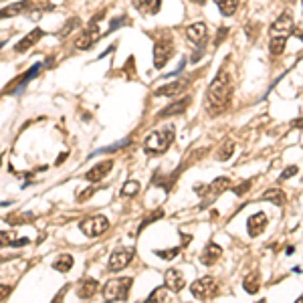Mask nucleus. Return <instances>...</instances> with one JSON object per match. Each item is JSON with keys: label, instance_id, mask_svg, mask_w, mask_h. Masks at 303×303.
Instances as JSON below:
<instances>
[{"label": "nucleus", "instance_id": "8", "mask_svg": "<svg viewBox=\"0 0 303 303\" xmlns=\"http://www.w3.org/2000/svg\"><path fill=\"white\" fill-rule=\"evenodd\" d=\"M174 53V45L170 41H156L154 45V67L164 69L168 65L170 57Z\"/></svg>", "mask_w": 303, "mask_h": 303}, {"label": "nucleus", "instance_id": "48", "mask_svg": "<svg viewBox=\"0 0 303 303\" xmlns=\"http://www.w3.org/2000/svg\"><path fill=\"white\" fill-rule=\"evenodd\" d=\"M192 2H194V4H204L206 0H192Z\"/></svg>", "mask_w": 303, "mask_h": 303}, {"label": "nucleus", "instance_id": "32", "mask_svg": "<svg viewBox=\"0 0 303 303\" xmlns=\"http://www.w3.org/2000/svg\"><path fill=\"white\" fill-rule=\"evenodd\" d=\"M233 152H235V142L233 139H229L220 150H218V160H223V162H227L231 156H233Z\"/></svg>", "mask_w": 303, "mask_h": 303}, {"label": "nucleus", "instance_id": "7", "mask_svg": "<svg viewBox=\"0 0 303 303\" xmlns=\"http://www.w3.org/2000/svg\"><path fill=\"white\" fill-rule=\"evenodd\" d=\"M99 25H95V23H89L87 25V29H83L81 34L77 36V41H75V47L79 49V51H87V49H91L93 47V43L99 38Z\"/></svg>", "mask_w": 303, "mask_h": 303}, {"label": "nucleus", "instance_id": "30", "mask_svg": "<svg viewBox=\"0 0 303 303\" xmlns=\"http://www.w3.org/2000/svg\"><path fill=\"white\" fill-rule=\"evenodd\" d=\"M81 27V18L79 16H71L67 23H65V27L59 31V38H67L69 34L73 33V31H77Z\"/></svg>", "mask_w": 303, "mask_h": 303}, {"label": "nucleus", "instance_id": "38", "mask_svg": "<svg viewBox=\"0 0 303 303\" xmlns=\"http://www.w3.org/2000/svg\"><path fill=\"white\" fill-rule=\"evenodd\" d=\"M130 144V139H122L119 144H113V146H107V148H103L99 150L101 154H111V152H115V150H119V148H124V146H128Z\"/></svg>", "mask_w": 303, "mask_h": 303}, {"label": "nucleus", "instance_id": "3", "mask_svg": "<svg viewBox=\"0 0 303 303\" xmlns=\"http://www.w3.org/2000/svg\"><path fill=\"white\" fill-rule=\"evenodd\" d=\"M134 279L132 277H117V279H109L103 285V297L105 301H126L130 295Z\"/></svg>", "mask_w": 303, "mask_h": 303}, {"label": "nucleus", "instance_id": "31", "mask_svg": "<svg viewBox=\"0 0 303 303\" xmlns=\"http://www.w3.org/2000/svg\"><path fill=\"white\" fill-rule=\"evenodd\" d=\"M139 182H135V180H130V182H126L124 184V188H122V196L124 198H132V196H135L137 192H139Z\"/></svg>", "mask_w": 303, "mask_h": 303}, {"label": "nucleus", "instance_id": "42", "mask_svg": "<svg viewBox=\"0 0 303 303\" xmlns=\"http://www.w3.org/2000/svg\"><path fill=\"white\" fill-rule=\"evenodd\" d=\"M229 34V29L225 27V29H218V33H216V38H214V47H218L223 41H225V36Z\"/></svg>", "mask_w": 303, "mask_h": 303}, {"label": "nucleus", "instance_id": "26", "mask_svg": "<svg viewBox=\"0 0 303 303\" xmlns=\"http://www.w3.org/2000/svg\"><path fill=\"white\" fill-rule=\"evenodd\" d=\"M4 220H6L8 225H12V227H16V225H27V223H33L34 214H31V212H14V214H8Z\"/></svg>", "mask_w": 303, "mask_h": 303}, {"label": "nucleus", "instance_id": "43", "mask_svg": "<svg viewBox=\"0 0 303 303\" xmlns=\"http://www.w3.org/2000/svg\"><path fill=\"white\" fill-rule=\"evenodd\" d=\"M95 192H97V188H89L87 192H83V194H79V198H77V200H79V202L87 200V198H89L91 194H95Z\"/></svg>", "mask_w": 303, "mask_h": 303}, {"label": "nucleus", "instance_id": "2", "mask_svg": "<svg viewBox=\"0 0 303 303\" xmlns=\"http://www.w3.org/2000/svg\"><path fill=\"white\" fill-rule=\"evenodd\" d=\"M174 137H176L174 126H164V128L152 132V134L144 139V152L150 154V156L164 154V152H168V148L172 146Z\"/></svg>", "mask_w": 303, "mask_h": 303}, {"label": "nucleus", "instance_id": "46", "mask_svg": "<svg viewBox=\"0 0 303 303\" xmlns=\"http://www.w3.org/2000/svg\"><path fill=\"white\" fill-rule=\"evenodd\" d=\"M65 160H67V154H61V156L57 158V162H55V164H57V166H61V164H63Z\"/></svg>", "mask_w": 303, "mask_h": 303}, {"label": "nucleus", "instance_id": "1", "mask_svg": "<svg viewBox=\"0 0 303 303\" xmlns=\"http://www.w3.org/2000/svg\"><path fill=\"white\" fill-rule=\"evenodd\" d=\"M233 97V79L227 71H218L216 77L210 81L208 91H206V111L210 115L223 113Z\"/></svg>", "mask_w": 303, "mask_h": 303}, {"label": "nucleus", "instance_id": "10", "mask_svg": "<svg viewBox=\"0 0 303 303\" xmlns=\"http://www.w3.org/2000/svg\"><path fill=\"white\" fill-rule=\"evenodd\" d=\"M164 285L168 287L172 293H180L186 287V279L182 275V271L178 269H168L164 275Z\"/></svg>", "mask_w": 303, "mask_h": 303}, {"label": "nucleus", "instance_id": "39", "mask_svg": "<svg viewBox=\"0 0 303 303\" xmlns=\"http://www.w3.org/2000/svg\"><path fill=\"white\" fill-rule=\"evenodd\" d=\"M10 293H12V285H6V283H2V285H0V301H6Z\"/></svg>", "mask_w": 303, "mask_h": 303}, {"label": "nucleus", "instance_id": "19", "mask_svg": "<svg viewBox=\"0 0 303 303\" xmlns=\"http://www.w3.org/2000/svg\"><path fill=\"white\" fill-rule=\"evenodd\" d=\"M220 257H223V247H218L216 243H210V245H206L204 253L200 255V263L206 267H212Z\"/></svg>", "mask_w": 303, "mask_h": 303}, {"label": "nucleus", "instance_id": "37", "mask_svg": "<svg viewBox=\"0 0 303 303\" xmlns=\"http://www.w3.org/2000/svg\"><path fill=\"white\" fill-rule=\"evenodd\" d=\"M126 23H128V16H117V18H113V21L109 23L107 33H113L115 29H119V25H126Z\"/></svg>", "mask_w": 303, "mask_h": 303}, {"label": "nucleus", "instance_id": "20", "mask_svg": "<svg viewBox=\"0 0 303 303\" xmlns=\"http://www.w3.org/2000/svg\"><path fill=\"white\" fill-rule=\"evenodd\" d=\"M43 34H45L43 29H33V31L27 34V36H23V38H21V43H16L14 51H16V53H25V51H29L31 47H34V45L43 38Z\"/></svg>", "mask_w": 303, "mask_h": 303}, {"label": "nucleus", "instance_id": "29", "mask_svg": "<svg viewBox=\"0 0 303 303\" xmlns=\"http://www.w3.org/2000/svg\"><path fill=\"white\" fill-rule=\"evenodd\" d=\"M227 188H231V180L225 176V178H216L212 184H208V192H212L214 196L216 194H220V192H225Z\"/></svg>", "mask_w": 303, "mask_h": 303}, {"label": "nucleus", "instance_id": "5", "mask_svg": "<svg viewBox=\"0 0 303 303\" xmlns=\"http://www.w3.org/2000/svg\"><path fill=\"white\" fill-rule=\"evenodd\" d=\"M79 229H81V233L85 236L93 238V236L103 235L109 229V220L105 216H101V214L99 216H89V218H85V220L79 223Z\"/></svg>", "mask_w": 303, "mask_h": 303}, {"label": "nucleus", "instance_id": "35", "mask_svg": "<svg viewBox=\"0 0 303 303\" xmlns=\"http://www.w3.org/2000/svg\"><path fill=\"white\" fill-rule=\"evenodd\" d=\"M245 33H247V36H249V41H257V36H259V25L249 23V25L245 27Z\"/></svg>", "mask_w": 303, "mask_h": 303}, {"label": "nucleus", "instance_id": "22", "mask_svg": "<svg viewBox=\"0 0 303 303\" xmlns=\"http://www.w3.org/2000/svg\"><path fill=\"white\" fill-rule=\"evenodd\" d=\"M243 287H245V291H247V293L255 295V293L261 289V275H259L257 271H251V273L243 279Z\"/></svg>", "mask_w": 303, "mask_h": 303}, {"label": "nucleus", "instance_id": "34", "mask_svg": "<svg viewBox=\"0 0 303 303\" xmlns=\"http://www.w3.org/2000/svg\"><path fill=\"white\" fill-rule=\"evenodd\" d=\"M166 291H168V287H166V285H164V287L154 289V291H152V295L148 297V301H156V299H160V301H170V297L166 295Z\"/></svg>", "mask_w": 303, "mask_h": 303}, {"label": "nucleus", "instance_id": "25", "mask_svg": "<svg viewBox=\"0 0 303 303\" xmlns=\"http://www.w3.org/2000/svg\"><path fill=\"white\" fill-rule=\"evenodd\" d=\"M214 2H216L223 16H233L238 8V4H240V0H214Z\"/></svg>", "mask_w": 303, "mask_h": 303}, {"label": "nucleus", "instance_id": "12", "mask_svg": "<svg viewBox=\"0 0 303 303\" xmlns=\"http://www.w3.org/2000/svg\"><path fill=\"white\" fill-rule=\"evenodd\" d=\"M33 8V0H21V2H14V4H8L0 10V21L4 18H10V16H18V14H25L27 10Z\"/></svg>", "mask_w": 303, "mask_h": 303}, {"label": "nucleus", "instance_id": "33", "mask_svg": "<svg viewBox=\"0 0 303 303\" xmlns=\"http://www.w3.org/2000/svg\"><path fill=\"white\" fill-rule=\"evenodd\" d=\"M154 253H156V257H160V259H164V261H172V259H176V257L180 255V247L162 249V251H154Z\"/></svg>", "mask_w": 303, "mask_h": 303}, {"label": "nucleus", "instance_id": "16", "mask_svg": "<svg viewBox=\"0 0 303 303\" xmlns=\"http://www.w3.org/2000/svg\"><path fill=\"white\" fill-rule=\"evenodd\" d=\"M186 87H188V79H176V81H172L170 85H164V87L156 89L154 93H156L158 97H174V95L182 93Z\"/></svg>", "mask_w": 303, "mask_h": 303}, {"label": "nucleus", "instance_id": "6", "mask_svg": "<svg viewBox=\"0 0 303 303\" xmlns=\"http://www.w3.org/2000/svg\"><path fill=\"white\" fill-rule=\"evenodd\" d=\"M132 259H134V249H115L107 261V269L111 273H119L132 263Z\"/></svg>", "mask_w": 303, "mask_h": 303}, {"label": "nucleus", "instance_id": "28", "mask_svg": "<svg viewBox=\"0 0 303 303\" xmlns=\"http://www.w3.org/2000/svg\"><path fill=\"white\" fill-rule=\"evenodd\" d=\"M53 269L55 271H59V273H69V271L73 269V257L71 255H61L55 263H53Z\"/></svg>", "mask_w": 303, "mask_h": 303}, {"label": "nucleus", "instance_id": "51", "mask_svg": "<svg viewBox=\"0 0 303 303\" xmlns=\"http://www.w3.org/2000/svg\"><path fill=\"white\" fill-rule=\"evenodd\" d=\"M2 47H4V43H0V49H2Z\"/></svg>", "mask_w": 303, "mask_h": 303}, {"label": "nucleus", "instance_id": "27", "mask_svg": "<svg viewBox=\"0 0 303 303\" xmlns=\"http://www.w3.org/2000/svg\"><path fill=\"white\" fill-rule=\"evenodd\" d=\"M285 47H287V36H273L269 41V53L271 55H283V51H285Z\"/></svg>", "mask_w": 303, "mask_h": 303}, {"label": "nucleus", "instance_id": "50", "mask_svg": "<svg viewBox=\"0 0 303 303\" xmlns=\"http://www.w3.org/2000/svg\"><path fill=\"white\" fill-rule=\"evenodd\" d=\"M0 166H2V156H0Z\"/></svg>", "mask_w": 303, "mask_h": 303}, {"label": "nucleus", "instance_id": "45", "mask_svg": "<svg viewBox=\"0 0 303 303\" xmlns=\"http://www.w3.org/2000/svg\"><path fill=\"white\" fill-rule=\"evenodd\" d=\"M194 192H196V194H204V192H208V186H204V184H196Z\"/></svg>", "mask_w": 303, "mask_h": 303}, {"label": "nucleus", "instance_id": "9", "mask_svg": "<svg viewBox=\"0 0 303 303\" xmlns=\"http://www.w3.org/2000/svg\"><path fill=\"white\" fill-rule=\"evenodd\" d=\"M293 29H295L293 18H291V14H287V12L279 14V16L275 18V23L271 25V33L279 34V36H289V34L293 33Z\"/></svg>", "mask_w": 303, "mask_h": 303}, {"label": "nucleus", "instance_id": "21", "mask_svg": "<svg viewBox=\"0 0 303 303\" xmlns=\"http://www.w3.org/2000/svg\"><path fill=\"white\" fill-rule=\"evenodd\" d=\"M29 245V238H16L14 231H0V247H25Z\"/></svg>", "mask_w": 303, "mask_h": 303}, {"label": "nucleus", "instance_id": "18", "mask_svg": "<svg viewBox=\"0 0 303 303\" xmlns=\"http://www.w3.org/2000/svg\"><path fill=\"white\" fill-rule=\"evenodd\" d=\"M97 291H99V283L91 277L79 281V285H77V297H81V299H91Z\"/></svg>", "mask_w": 303, "mask_h": 303}, {"label": "nucleus", "instance_id": "40", "mask_svg": "<svg viewBox=\"0 0 303 303\" xmlns=\"http://www.w3.org/2000/svg\"><path fill=\"white\" fill-rule=\"evenodd\" d=\"M297 166H289V168L283 170V174H281V180H287V178H293L295 174H297Z\"/></svg>", "mask_w": 303, "mask_h": 303}, {"label": "nucleus", "instance_id": "4", "mask_svg": "<svg viewBox=\"0 0 303 303\" xmlns=\"http://www.w3.org/2000/svg\"><path fill=\"white\" fill-rule=\"evenodd\" d=\"M190 293H192L196 299H212V297L218 293V283H216L214 277L204 275V277L196 279V281L190 285Z\"/></svg>", "mask_w": 303, "mask_h": 303}, {"label": "nucleus", "instance_id": "15", "mask_svg": "<svg viewBox=\"0 0 303 303\" xmlns=\"http://www.w3.org/2000/svg\"><path fill=\"white\" fill-rule=\"evenodd\" d=\"M192 103V97H182V99L174 101V103H170L166 109H162L156 117L158 119H164V117H172V115H180V113H184L186 111V107Z\"/></svg>", "mask_w": 303, "mask_h": 303}, {"label": "nucleus", "instance_id": "13", "mask_svg": "<svg viewBox=\"0 0 303 303\" xmlns=\"http://www.w3.org/2000/svg\"><path fill=\"white\" fill-rule=\"evenodd\" d=\"M186 36L190 38V43H192V45L202 47V45H204V41H206V36H208V27H206L204 23H194V25L186 27Z\"/></svg>", "mask_w": 303, "mask_h": 303}, {"label": "nucleus", "instance_id": "23", "mask_svg": "<svg viewBox=\"0 0 303 303\" xmlns=\"http://www.w3.org/2000/svg\"><path fill=\"white\" fill-rule=\"evenodd\" d=\"M135 8L144 14H158L162 8V0H135Z\"/></svg>", "mask_w": 303, "mask_h": 303}, {"label": "nucleus", "instance_id": "17", "mask_svg": "<svg viewBox=\"0 0 303 303\" xmlns=\"http://www.w3.org/2000/svg\"><path fill=\"white\" fill-rule=\"evenodd\" d=\"M111 168H113V162H111V160H103L99 164H95L89 172H85V180H89V182H99V180H103V178L111 172Z\"/></svg>", "mask_w": 303, "mask_h": 303}, {"label": "nucleus", "instance_id": "52", "mask_svg": "<svg viewBox=\"0 0 303 303\" xmlns=\"http://www.w3.org/2000/svg\"><path fill=\"white\" fill-rule=\"evenodd\" d=\"M301 6H303V0H301Z\"/></svg>", "mask_w": 303, "mask_h": 303}, {"label": "nucleus", "instance_id": "11", "mask_svg": "<svg viewBox=\"0 0 303 303\" xmlns=\"http://www.w3.org/2000/svg\"><path fill=\"white\" fill-rule=\"evenodd\" d=\"M267 214L265 212H255V214H251L249 216V220H247V231H249V235L251 236H259L265 229H267Z\"/></svg>", "mask_w": 303, "mask_h": 303}, {"label": "nucleus", "instance_id": "44", "mask_svg": "<svg viewBox=\"0 0 303 303\" xmlns=\"http://www.w3.org/2000/svg\"><path fill=\"white\" fill-rule=\"evenodd\" d=\"M291 34H295V36H297V38H299V41L303 43V25H299V27H295V29H293V33H291Z\"/></svg>", "mask_w": 303, "mask_h": 303}, {"label": "nucleus", "instance_id": "49", "mask_svg": "<svg viewBox=\"0 0 303 303\" xmlns=\"http://www.w3.org/2000/svg\"><path fill=\"white\" fill-rule=\"evenodd\" d=\"M297 303H303V295L299 297V299H297Z\"/></svg>", "mask_w": 303, "mask_h": 303}, {"label": "nucleus", "instance_id": "14", "mask_svg": "<svg viewBox=\"0 0 303 303\" xmlns=\"http://www.w3.org/2000/svg\"><path fill=\"white\" fill-rule=\"evenodd\" d=\"M41 67H43L41 63H34L33 67L29 69V71H27V73H25V75H23V77L16 81V85H14V87H12V85H10V87H6V93H14V95L23 93V89L27 87V83H29V81H33L34 77H36V73L41 71Z\"/></svg>", "mask_w": 303, "mask_h": 303}, {"label": "nucleus", "instance_id": "36", "mask_svg": "<svg viewBox=\"0 0 303 303\" xmlns=\"http://www.w3.org/2000/svg\"><path fill=\"white\" fill-rule=\"evenodd\" d=\"M251 184H253V180H247V182H243V184H238L233 188V192H235L236 196H243V194H247L249 190H251Z\"/></svg>", "mask_w": 303, "mask_h": 303}, {"label": "nucleus", "instance_id": "24", "mask_svg": "<svg viewBox=\"0 0 303 303\" xmlns=\"http://www.w3.org/2000/svg\"><path fill=\"white\" fill-rule=\"evenodd\" d=\"M261 198L263 200H269L271 204H277V206H283L285 200H287V196H285V192L281 188H267Z\"/></svg>", "mask_w": 303, "mask_h": 303}, {"label": "nucleus", "instance_id": "47", "mask_svg": "<svg viewBox=\"0 0 303 303\" xmlns=\"http://www.w3.org/2000/svg\"><path fill=\"white\" fill-rule=\"evenodd\" d=\"M293 124H295V126H297V128H301V126H303V119H295V122H293Z\"/></svg>", "mask_w": 303, "mask_h": 303}, {"label": "nucleus", "instance_id": "41", "mask_svg": "<svg viewBox=\"0 0 303 303\" xmlns=\"http://www.w3.org/2000/svg\"><path fill=\"white\" fill-rule=\"evenodd\" d=\"M162 216H164V212H162V210H156V212H154V214H152V216H150V218H148L146 223H142V227H139V231H142V229H146V227H148L150 223H154L156 218H162Z\"/></svg>", "mask_w": 303, "mask_h": 303}]
</instances>
